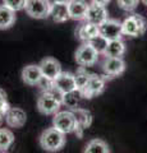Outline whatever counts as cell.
<instances>
[{"instance_id": "cell-14", "label": "cell", "mask_w": 147, "mask_h": 153, "mask_svg": "<svg viewBox=\"0 0 147 153\" xmlns=\"http://www.w3.org/2000/svg\"><path fill=\"white\" fill-rule=\"evenodd\" d=\"M27 121V114L19 107H10L5 114V123L10 128H22Z\"/></svg>"}, {"instance_id": "cell-3", "label": "cell", "mask_w": 147, "mask_h": 153, "mask_svg": "<svg viewBox=\"0 0 147 153\" xmlns=\"http://www.w3.org/2000/svg\"><path fill=\"white\" fill-rule=\"evenodd\" d=\"M147 28L146 19L140 16V14H133V16L125 18L122 23L123 35L129 37H141L145 35Z\"/></svg>"}, {"instance_id": "cell-22", "label": "cell", "mask_w": 147, "mask_h": 153, "mask_svg": "<svg viewBox=\"0 0 147 153\" xmlns=\"http://www.w3.org/2000/svg\"><path fill=\"white\" fill-rule=\"evenodd\" d=\"M84 152L86 153H109L110 152V148L101 139H92L86 144Z\"/></svg>"}, {"instance_id": "cell-28", "label": "cell", "mask_w": 147, "mask_h": 153, "mask_svg": "<svg viewBox=\"0 0 147 153\" xmlns=\"http://www.w3.org/2000/svg\"><path fill=\"white\" fill-rule=\"evenodd\" d=\"M37 85H39L44 92H49V91H53L55 88L54 87V80L46 78V76H44V75H42V78L40 79V82L37 83Z\"/></svg>"}, {"instance_id": "cell-20", "label": "cell", "mask_w": 147, "mask_h": 153, "mask_svg": "<svg viewBox=\"0 0 147 153\" xmlns=\"http://www.w3.org/2000/svg\"><path fill=\"white\" fill-rule=\"evenodd\" d=\"M16 22V12L5 5H0V30H8Z\"/></svg>"}, {"instance_id": "cell-2", "label": "cell", "mask_w": 147, "mask_h": 153, "mask_svg": "<svg viewBox=\"0 0 147 153\" xmlns=\"http://www.w3.org/2000/svg\"><path fill=\"white\" fill-rule=\"evenodd\" d=\"M65 134L55 128H50L42 131L40 137V146L47 152H56L65 144Z\"/></svg>"}, {"instance_id": "cell-30", "label": "cell", "mask_w": 147, "mask_h": 153, "mask_svg": "<svg viewBox=\"0 0 147 153\" xmlns=\"http://www.w3.org/2000/svg\"><path fill=\"white\" fill-rule=\"evenodd\" d=\"M91 3H96V4H101V5H106L107 3H110V0H91Z\"/></svg>"}, {"instance_id": "cell-16", "label": "cell", "mask_w": 147, "mask_h": 153, "mask_svg": "<svg viewBox=\"0 0 147 153\" xmlns=\"http://www.w3.org/2000/svg\"><path fill=\"white\" fill-rule=\"evenodd\" d=\"M41 78L42 71L40 69V65H27L22 70V79L28 85H37Z\"/></svg>"}, {"instance_id": "cell-31", "label": "cell", "mask_w": 147, "mask_h": 153, "mask_svg": "<svg viewBox=\"0 0 147 153\" xmlns=\"http://www.w3.org/2000/svg\"><path fill=\"white\" fill-rule=\"evenodd\" d=\"M4 120H5V115H4V114H1V112H0V124H1Z\"/></svg>"}, {"instance_id": "cell-10", "label": "cell", "mask_w": 147, "mask_h": 153, "mask_svg": "<svg viewBox=\"0 0 147 153\" xmlns=\"http://www.w3.org/2000/svg\"><path fill=\"white\" fill-rule=\"evenodd\" d=\"M72 111L75 116V120H77V129H75L74 133L78 138H82L83 130L90 128V125L92 124V114L86 108H79V107L72 108Z\"/></svg>"}, {"instance_id": "cell-17", "label": "cell", "mask_w": 147, "mask_h": 153, "mask_svg": "<svg viewBox=\"0 0 147 153\" xmlns=\"http://www.w3.org/2000/svg\"><path fill=\"white\" fill-rule=\"evenodd\" d=\"M50 17L53 18L55 23H64L67 22L69 17V9H68V3H56L51 4V10H50Z\"/></svg>"}, {"instance_id": "cell-32", "label": "cell", "mask_w": 147, "mask_h": 153, "mask_svg": "<svg viewBox=\"0 0 147 153\" xmlns=\"http://www.w3.org/2000/svg\"><path fill=\"white\" fill-rule=\"evenodd\" d=\"M53 1H56V3H68L69 0H53Z\"/></svg>"}, {"instance_id": "cell-7", "label": "cell", "mask_w": 147, "mask_h": 153, "mask_svg": "<svg viewBox=\"0 0 147 153\" xmlns=\"http://www.w3.org/2000/svg\"><path fill=\"white\" fill-rule=\"evenodd\" d=\"M104 89H105V80H104V78H101L100 75L91 74L87 85L81 92H82V97L90 100L92 97H96V96L101 94L104 92Z\"/></svg>"}, {"instance_id": "cell-29", "label": "cell", "mask_w": 147, "mask_h": 153, "mask_svg": "<svg viewBox=\"0 0 147 153\" xmlns=\"http://www.w3.org/2000/svg\"><path fill=\"white\" fill-rule=\"evenodd\" d=\"M9 108H10V106H9V103L7 101V94L0 88V112L5 115L9 111Z\"/></svg>"}, {"instance_id": "cell-15", "label": "cell", "mask_w": 147, "mask_h": 153, "mask_svg": "<svg viewBox=\"0 0 147 153\" xmlns=\"http://www.w3.org/2000/svg\"><path fill=\"white\" fill-rule=\"evenodd\" d=\"M88 5L86 0H69L68 9H69V17L74 21H82L86 18V13Z\"/></svg>"}, {"instance_id": "cell-21", "label": "cell", "mask_w": 147, "mask_h": 153, "mask_svg": "<svg viewBox=\"0 0 147 153\" xmlns=\"http://www.w3.org/2000/svg\"><path fill=\"white\" fill-rule=\"evenodd\" d=\"M81 97H82V92L79 89H73L69 91V92H65L61 94V105H64V106L72 110L78 106Z\"/></svg>"}, {"instance_id": "cell-27", "label": "cell", "mask_w": 147, "mask_h": 153, "mask_svg": "<svg viewBox=\"0 0 147 153\" xmlns=\"http://www.w3.org/2000/svg\"><path fill=\"white\" fill-rule=\"evenodd\" d=\"M140 1H141V0H116L119 8L123 9V10H125V12L134 10Z\"/></svg>"}, {"instance_id": "cell-4", "label": "cell", "mask_w": 147, "mask_h": 153, "mask_svg": "<svg viewBox=\"0 0 147 153\" xmlns=\"http://www.w3.org/2000/svg\"><path fill=\"white\" fill-rule=\"evenodd\" d=\"M53 125L61 133L70 134L74 133L77 129V120L73 111H58L54 115Z\"/></svg>"}, {"instance_id": "cell-25", "label": "cell", "mask_w": 147, "mask_h": 153, "mask_svg": "<svg viewBox=\"0 0 147 153\" xmlns=\"http://www.w3.org/2000/svg\"><path fill=\"white\" fill-rule=\"evenodd\" d=\"M90 75L86 70L83 69H79L77 71V74H74V79H75V87H77V89L82 91L84 87L87 85L88 80H90Z\"/></svg>"}, {"instance_id": "cell-13", "label": "cell", "mask_w": 147, "mask_h": 153, "mask_svg": "<svg viewBox=\"0 0 147 153\" xmlns=\"http://www.w3.org/2000/svg\"><path fill=\"white\" fill-rule=\"evenodd\" d=\"M40 69L42 71V75L46 76L49 79H55L60 73H61V66L58 60H55L54 57H45L41 60Z\"/></svg>"}, {"instance_id": "cell-8", "label": "cell", "mask_w": 147, "mask_h": 153, "mask_svg": "<svg viewBox=\"0 0 147 153\" xmlns=\"http://www.w3.org/2000/svg\"><path fill=\"white\" fill-rule=\"evenodd\" d=\"M86 19L87 22H91L93 25L101 26L104 22L109 19V13L106 10L105 5L101 4H96V3H91L88 5L87 13H86Z\"/></svg>"}, {"instance_id": "cell-11", "label": "cell", "mask_w": 147, "mask_h": 153, "mask_svg": "<svg viewBox=\"0 0 147 153\" xmlns=\"http://www.w3.org/2000/svg\"><path fill=\"white\" fill-rule=\"evenodd\" d=\"M102 70L105 75L109 78L118 76L124 73L125 70V63L122 57H106L102 64Z\"/></svg>"}, {"instance_id": "cell-1", "label": "cell", "mask_w": 147, "mask_h": 153, "mask_svg": "<svg viewBox=\"0 0 147 153\" xmlns=\"http://www.w3.org/2000/svg\"><path fill=\"white\" fill-rule=\"evenodd\" d=\"M61 106V93L55 88L44 92L37 100V108L44 115H55Z\"/></svg>"}, {"instance_id": "cell-23", "label": "cell", "mask_w": 147, "mask_h": 153, "mask_svg": "<svg viewBox=\"0 0 147 153\" xmlns=\"http://www.w3.org/2000/svg\"><path fill=\"white\" fill-rule=\"evenodd\" d=\"M14 143V134L5 128H0V152H7Z\"/></svg>"}, {"instance_id": "cell-5", "label": "cell", "mask_w": 147, "mask_h": 153, "mask_svg": "<svg viewBox=\"0 0 147 153\" xmlns=\"http://www.w3.org/2000/svg\"><path fill=\"white\" fill-rule=\"evenodd\" d=\"M25 9L30 17L36 19H45L50 17L51 3L49 0H27Z\"/></svg>"}, {"instance_id": "cell-26", "label": "cell", "mask_w": 147, "mask_h": 153, "mask_svg": "<svg viewBox=\"0 0 147 153\" xmlns=\"http://www.w3.org/2000/svg\"><path fill=\"white\" fill-rule=\"evenodd\" d=\"M3 3H4V5L8 7L9 9H12V10L19 12L26 8L27 0H3Z\"/></svg>"}, {"instance_id": "cell-9", "label": "cell", "mask_w": 147, "mask_h": 153, "mask_svg": "<svg viewBox=\"0 0 147 153\" xmlns=\"http://www.w3.org/2000/svg\"><path fill=\"white\" fill-rule=\"evenodd\" d=\"M100 35H102L109 41L122 38V23L116 19H107L100 26Z\"/></svg>"}, {"instance_id": "cell-19", "label": "cell", "mask_w": 147, "mask_h": 153, "mask_svg": "<svg viewBox=\"0 0 147 153\" xmlns=\"http://www.w3.org/2000/svg\"><path fill=\"white\" fill-rule=\"evenodd\" d=\"M124 52H125V45L119 38V40H111L107 42L104 55L106 57H122Z\"/></svg>"}, {"instance_id": "cell-12", "label": "cell", "mask_w": 147, "mask_h": 153, "mask_svg": "<svg viewBox=\"0 0 147 153\" xmlns=\"http://www.w3.org/2000/svg\"><path fill=\"white\" fill-rule=\"evenodd\" d=\"M54 87L56 91L63 94L69 91L77 89L75 87V79H74V74L69 73V71H61V73L54 79Z\"/></svg>"}, {"instance_id": "cell-33", "label": "cell", "mask_w": 147, "mask_h": 153, "mask_svg": "<svg viewBox=\"0 0 147 153\" xmlns=\"http://www.w3.org/2000/svg\"><path fill=\"white\" fill-rule=\"evenodd\" d=\"M141 1H142V3H143V4H145V5L147 7V0H141Z\"/></svg>"}, {"instance_id": "cell-24", "label": "cell", "mask_w": 147, "mask_h": 153, "mask_svg": "<svg viewBox=\"0 0 147 153\" xmlns=\"http://www.w3.org/2000/svg\"><path fill=\"white\" fill-rule=\"evenodd\" d=\"M107 42H109L107 38H105L102 35H98V36H96V37H93L92 40H90L88 44L91 45L93 49L98 52V54H104V52H105V50H106Z\"/></svg>"}, {"instance_id": "cell-18", "label": "cell", "mask_w": 147, "mask_h": 153, "mask_svg": "<svg viewBox=\"0 0 147 153\" xmlns=\"http://www.w3.org/2000/svg\"><path fill=\"white\" fill-rule=\"evenodd\" d=\"M100 35V26L93 25L91 22H86L82 26H79L77 30V36L79 40H82L84 42H88L90 40H92L93 37H96Z\"/></svg>"}, {"instance_id": "cell-6", "label": "cell", "mask_w": 147, "mask_h": 153, "mask_svg": "<svg viewBox=\"0 0 147 153\" xmlns=\"http://www.w3.org/2000/svg\"><path fill=\"white\" fill-rule=\"evenodd\" d=\"M97 59H98V52L88 42L79 46L77 51H75V61L81 66H92L97 63Z\"/></svg>"}]
</instances>
